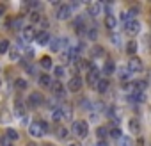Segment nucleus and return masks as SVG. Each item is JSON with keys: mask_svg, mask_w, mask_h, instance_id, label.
I'll list each match as a JSON object with an SVG mask.
<instances>
[{"mask_svg": "<svg viewBox=\"0 0 151 146\" xmlns=\"http://www.w3.org/2000/svg\"><path fill=\"white\" fill-rule=\"evenodd\" d=\"M64 73H66V70H64L62 66H57L55 68V77H64Z\"/></svg>", "mask_w": 151, "mask_h": 146, "instance_id": "38", "label": "nucleus"}, {"mask_svg": "<svg viewBox=\"0 0 151 146\" xmlns=\"http://www.w3.org/2000/svg\"><path fill=\"white\" fill-rule=\"evenodd\" d=\"M4 11H6V7H4V6H0V13H4Z\"/></svg>", "mask_w": 151, "mask_h": 146, "instance_id": "42", "label": "nucleus"}, {"mask_svg": "<svg viewBox=\"0 0 151 146\" xmlns=\"http://www.w3.org/2000/svg\"><path fill=\"white\" fill-rule=\"evenodd\" d=\"M112 43H114L116 47H119V36H116V37H112Z\"/></svg>", "mask_w": 151, "mask_h": 146, "instance_id": "41", "label": "nucleus"}, {"mask_svg": "<svg viewBox=\"0 0 151 146\" xmlns=\"http://www.w3.org/2000/svg\"><path fill=\"white\" fill-rule=\"evenodd\" d=\"M11 29H14V30H23V29H25V18H23V16H16V18L13 20V23H11Z\"/></svg>", "mask_w": 151, "mask_h": 146, "instance_id": "13", "label": "nucleus"}, {"mask_svg": "<svg viewBox=\"0 0 151 146\" xmlns=\"http://www.w3.org/2000/svg\"><path fill=\"white\" fill-rule=\"evenodd\" d=\"M71 132H73V135H77V137H87V134H89V125L85 123L84 119L73 121V125H71Z\"/></svg>", "mask_w": 151, "mask_h": 146, "instance_id": "1", "label": "nucleus"}, {"mask_svg": "<svg viewBox=\"0 0 151 146\" xmlns=\"http://www.w3.org/2000/svg\"><path fill=\"white\" fill-rule=\"evenodd\" d=\"M87 13H89L91 16H98V14L101 13V4H100V2H91V4L87 6Z\"/></svg>", "mask_w": 151, "mask_h": 146, "instance_id": "14", "label": "nucleus"}, {"mask_svg": "<svg viewBox=\"0 0 151 146\" xmlns=\"http://www.w3.org/2000/svg\"><path fill=\"white\" fill-rule=\"evenodd\" d=\"M36 36H37V32H36V29H34L32 25L25 27V29H23V32H21V39H23L25 43H30V41H36Z\"/></svg>", "mask_w": 151, "mask_h": 146, "instance_id": "7", "label": "nucleus"}, {"mask_svg": "<svg viewBox=\"0 0 151 146\" xmlns=\"http://www.w3.org/2000/svg\"><path fill=\"white\" fill-rule=\"evenodd\" d=\"M71 13H73V7L70 4H60L55 11V16H57V20H68L71 16Z\"/></svg>", "mask_w": 151, "mask_h": 146, "instance_id": "2", "label": "nucleus"}, {"mask_svg": "<svg viewBox=\"0 0 151 146\" xmlns=\"http://www.w3.org/2000/svg\"><path fill=\"white\" fill-rule=\"evenodd\" d=\"M137 48H139V45H137V41H133V39L126 43V54H128V55L133 57V55L137 54Z\"/></svg>", "mask_w": 151, "mask_h": 146, "instance_id": "19", "label": "nucleus"}, {"mask_svg": "<svg viewBox=\"0 0 151 146\" xmlns=\"http://www.w3.org/2000/svg\"><path fill=\"white\" fill-rule=\"evenodd\" d=\"M96 135H98V137H101V141H103L107 135H109V128H107V127H98V130H96Z\"/></svg>", "mask_w": 151, "mask_h": 146, "instance_id": "29", "label": "nucleus"}, {"mask_svg": "<svg viewBox=\"0 0 151 146\" xmlns=\"http://www.w3.org/2000/svg\"><path fill=\"white\" fill-rule=\"evenodd\" d=\"M7 50H9V41L2 39V41H0V54H6Z\"/></svg>", "mask_w": 151, "mask_h": 146, "instance_id": "32", "label": "nucleus"}, {"mask_svg": "<svg viewBox=\"0 0 151 146\" xmlns=\"http://www.w3.org/2000/svg\"><path fill=\"white\" fill-rule=\"evenodd\" d=\"M103 23H105V27L109 29V30H114V29H116V25H117L116 18H114L112 14H107V16H105V22H103Z\"/></svg>", "mask_w": 151, "mask_h": 146, "instance_id": "17", "label": "nucleus"}, {"mask_svg": "<svg viewBox=\"0 0 151 146\" xmlns=\"http://www.w3.org/2000/svg\"><path fill=\"white\" fill-rule=\"evenodd\" d=\"M128 128H130V132L132 134H140V123H139V119H135V118H132L130 121H128Z\"/></svg>", "mask_w": 151, "mask_h": 146, "instance_id": "15", "label": "nucleus"}, {"mask_svg": "<svg viewBox=\"0 0 151 146\" xmlns=\"http://www.w3.org/2000/svg\"><path fill=\"white\" fill-rule=\"evenodd\" d=\"M43 102H45V98H43V95L41 93H30V96H29V107H32V109H36V107H39V105H43Z\"/></svg>", "mask_w": 151, "mask_h": 146, "instance_id": "8", "label": "nucleus"}, {"mask_svg": "<svg viewBox=\"0 0 151 146\" xmlns=\"http://www.w3.org/2000/svg\"><path fill=\"white\" fill-rule=\"evenodd\" d=\"M109 86H110L109 78H100V80H98V84H96V89H98L100 93H105L107 89H109Z\"/></svg>", "mask_w": 151, "mask_h": 146, "instance_id": "20", "label": "nucleus"}, {"mask_svg": "<svg viewBox=\"0 0 151 146\" xmlns=\"http://www.w3.org/2000/svg\"><path fill=\"white\" fill-rule=\"evenodd\" d=\"M68 134H70V128H66V127H57V137H59V139H66Z\"/></svg>", "mask_w": 151, "mask_h": 146, "instance_id": "24", "label": "nucleus"}, {"mask_svg": "<svg viewBox=\"0 0 151 146\" xmlns=\"http://www.w3.org/2000/svg\"><path fill=\"white\" fill-rule=\"evenodd\" d=\"M109 135H110V137H114V139H121V137H123V135H121V130H119L117 127H110Z\"/></svg>", "mask_w": 151, "mask_h": 146, "instance_id": "28", "label": "nucleus"}, {"mask_svg": "<svg viewBox=\"0 0 151 146\" xmlns=\"http://www.w3.org/2000/svg\"><path fill=\"white\" fill-rule=\"evenodd\" d=\"M41 127H43V130H45V134L48 132V123L46 121H41Z\"/></svg>", "mask_w": 151, "mask_h": 146, "instance_id": "40", "label": "nucleus"}, {"mask_svg": "<svg viewBox=\"0 0 151 146\" xmlns=\"http://www.w3.org/2000/svg\"><path fill=\"white\" fill-rule=\"evenodd\" d=\"M50 34L46 32V30H43V32H39L37 36H36V43L37 45H41V47H46V45H50Z\"/></svg>", "mask_w": 151, "mask_h": 146, "instance_id": "12", "label": "nucleus"}, {"mask_svg": "<svg viewBox=\"0 0 151 146\" xmlns=\"http://www.w3.org/2000/svg\"><path fill=\"white\" fill-rule=\"evenodd\" d=\"M128 70H130L132 73H140L142 71V61L139 57H130V61H128Z\"/></svg>", "mask_w": 151, "mask_h": 146, "instance_id": "6", "label": "nucleus"}, {"mask_svg": "<svg viewBox=\"0 0 151 146\" xmlns=\"http://www.w3.org/2000/svg\"><path fill=\"white\" fill-rule=\"evenodd\" d=\"M66 43H68L66 37H53V39H50V50L52 52H59Z\"/></svg>", "mask_w": 151, "mask_h": 146, "instance_id": "11", "label": "nucleus"}, {"mask_svg": "<svg viewBox=\"0 0 151 146\" xmlns=\"http://www.w3.org/2000/svg\"><path fill=\"white\" fill-rule=\"evenodd\" d=\"M107 116H109V118H116V121L121 118V109H117V107H112V109H109V114H107Z\"/></svg>", "mask_w": 151, "mask_h": 146, "instance_id": "25", "label": "nucleus"}, {"mask_svg": "<svg viewBox=\"0 0 151 146\" xmlns=\"http://www.w3.org/2000/svg\"><path fill=\"white\" fill-rule=\"evenodd\" d=\"M119 146H133V141H132L130 137H121V142H119Z\"/></svg>", "mask_w": 151, "mask_h": 146, "instance_id": "34", "label": "nucleus"}, {"mask_svg": "<svg viewBox=\"0 0 151 146\" xmlns=\"http://www.w3.org/2000/svg\"><path fill=\"white\" fill-rule=\"evenodd\" d=\"M124 29H126V32L130 36H135V34L140 32V23L137 22V20H130V22L124 23Z\"/></svg>", "mask_w": 151, "mask_h": 146, "instance_id": "9", "label": "nucleus"}, {"mask_svg": "<svg viewBox=\"0 0 151 146\" xmlns=\"http://www.w3.org/2000/svg\"><path fill=\"white\" fill-rule=\"evenodd\" d=\"M6 137H7L9 141H16V139L20 137V134H18L14 128H7V130H6Z\"/></svg>", "mask_w": 151, "mask_h": 146, "instance_id": "26", "label": "nucleus"}, {"mask_svg": "<svg viewBox=\"0 0 151 146\" xmlns=\"http://www.w3.org/2000/svg\"><path fill=\"white\" fill-rule=\"evenodd\" d=\"M87 84L89 86H93V87H96V84H98V80H100V70H96V68H91L89 71H87Z\"/></svg>", "mask_w": 151, "mask_h": 146, "instance_id": "10", "label": "nucleus"}, {"mask_svg": "<svg viewBox=\"0 0 151 146\" xmlns=\"http://www.w3.org/2000/svg\"><path fill=\"white\" fill-rule=\"evenodd\" d=\"M0 146H13V144H11V141L7 137H2L0 139Z\"/></svg>", "mask_w": 151, "mask_h": 146, "instance_id": "39", "label": "nucleus"}, {"mask_svg": "<svg viewBox=\"0 0 151 146\" xmlns=\"http://www.w3.org/2000/svg\"><path fill=\"white\" fill-rule=\"evenodd\" d=\"M9 55H11V57H9L11 61H20V50H18V48H13V50L9 52Z\"/></svg>", "mask_w": 151, "mask_h": 146, "instance_id": "33", "label": "nucleus"}, {"mask_svg": "<svg viewBox=\"0 0 151 146\" xmlns=\"http://www.w3.org/2000/svg\"><path fill=\"white\" fill-rule=\"evenodd\" d=\"M27 86H29V84H27L25 78H16V80H14V87H16L18 91H25Z\"/></svg>", "mask_w": 151, "mask_h": 146, "instance_id": "22", "label": "nucleus"}, {"mask_svg": "<svg viewBox=\"0 0 151 146\" xmlns=\"http://www.w3.org/2000/svg\"><path fill=\"white\" fill-rule=\"evenodd\" d=\"M23 114H25L23 102H21V100H16V102H14V116H16V118H21Z\"/></svg>", "mask_w": 151, "mask_h": 146, "instance_id": "16", "label": "nucleus"}, {"mask_svg": "<svg viewBox=\"0 0 151 146\" xmlns=\"http://www.w3.org/2000/svg\"><path fill=\"white\" fill-rule=\"evenodd\" d=\"M107 77H109V75H114V71H116V64H114V62L112 61H107L105 62V64H103V70H101Z\"/></svg>", "mask_w": 151, "mask_h": 146, "instance_id": "18", "label": "nucleus"}, {"mask_svg": "<svg viewBox=\"0 0 151 146\" xmlns=\"http://www.w3.org/2000/svg\"><path fill=\"white\" fill-rule=\"evenodd\" d=\"M30 20H32V22H41L39 13H37V11H32V13H30Z\"/></svg>", "mask_w": 151, "mask_h": 146, "instance_id": "37", "label": "nucleus"}, {"mask_svg": "<svg viewBox=\"0 0 151 146\" xmlns=\"http://www.w3.org/2000/svg\"><path fill=\"white\" fill-rule=\"evenodd\" d=\"M130 75H132V71L128 70V66H124V68L119 71V78H121V80H126V78H130Z\"/></svg>", "mask_w": 151, "mask_h": 146, "instance_id": "30", "label": "nucleus"}, {"mask_svg": "<svg viewBox=\"0 0 151 146\" xmlns=\"http://www.w3.org/2000/svg\"><path fill=\"white\" fill-rule=\"evenodd\" d=\"M60 109H62V119H71V107L70 105H60Z\"/></svg>", "mask_w": 151, "mask_h": 146, "instance_id": "23", "label": "nucleus"}, {"mask_svg": "<svg viewBox=\"0 0 151 146\" xmlns=\"http://www.w3.org/2000/svg\"><path fill=\"white\" fill-rule=\"evenodd\" d=\"M82 78L78 77V75H75V77H71L70 78V82H68V91H71V93H78L80 89H82Z\"/></svg>", "mask_w": 151, "mask_h": 146, "instance_id": "5", "label": "nucleus"}, {"mask_svg": "<svg viewBox=\"0 0 151 146\" xmlns=\"http://www.w3.org/2000/svg\"><path fill=\"white\" fill-rule=\"evenodd\" d=\"M29 134H30L32 137H36V139H39V137L45 135V130H43V127H41V121H32V123H30Z\"/></svg>", "mask_w": 151, "mask_h": 146, "instance_id": "3", "label": "nucleus"}, {"mask_svg": "<svg viewBox=\"0 0 151 146\" xmlns=\"http://www.w3.org/2000/svg\"><path fill=\"white\" fill-rule=\"evenodd\" d=\"M52 119H53V121H60V119H62V109H60V107H57V109L52 111Z\"/></svg>", "mask_w": 151, "mask_h": 146, "instance_id": "27", "label": "nucleus"}, {"mask_svg": "<svg viewBox=\"0 0 151 146\" xmlns=\"http://www.w3.org/2000/svg\"><path fill=\"white\" fill-rule=\"evenodd\" d=\"M103 54H105V52H103V48H101V47H94V48H93V52H91V55H93V57H96V55H103Z\"/></svg>", "mask_w": 151, "mask_h": 146, "instance_id": "36", "label": "nucleus"}, {"mask_svg": "<svg viewBox=\"0 0 151 146\" xmlns=\"http://www.w3.org/2000/svg\"><path fill=\"white\" fill-rule=\"evenodd\" d=\"M29 146H37V144H36V142H30V144H29Z\"/></svg>", "mask_w": 151, "mask_h": 146, "instance_id": "43", "label": "nucleus"}, {"mask_svg": "<svg viewBox=\"0 0 151 146\" xmlns=\"http://www.w3.org/2000/svg\"><path fill=\"white\" fill-rule=\"evenodd\" d=\"M39 84H41L43 87H52L53 80L50 78V75H41V77H39Z\"/></svg>", "mask_w": 151, "mask_h": 146, "instance_id": "21", "label": "nucleus"}, {"mask_svg": "<svg viewBox=\"0 0 151 146\" xmlns=\"http://www.w3.org/2000/svg\"><path fill=\"white\" fill-rule=\"evenodd\" d=\"M96 36H98V32H96V29H94V27L87 29V37H89V39H96Z\"/></svg>", "mask_w": 151, "mask_h": 146, "instance_id": "35", "label": "nucleus"}, {"mask_svg": "<svg viewBox=\"0 0 151 146\" xmlns=\"http://www.w3.org/2000/svg\"><path fill=\"white\" fill-rule=\"evenodd\" d=\"M41 66L45 68V70H50V68H52V59H50V57H43V59H41Z\"/></svg>", "mask_w": 151, "mask_h": 146, "instance_id": "31", "label": "nucleus"}, {"mask_svg": "<svg viewBox=\"0 0 151 146\" xmlns=\"http://www.w3.org/2000/svg\"><path fill=\"white\" fill-rule=\"evenodd\" d=\"M50 89H52V93H53V96H55V98H59V100H64V98H66V87H64L59 80H57V82H53Z\"/></svg>", "mask_w": 151, "mask_h": 146, "instance_id": "4", "label": "nucleus"}]
</instances>
